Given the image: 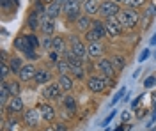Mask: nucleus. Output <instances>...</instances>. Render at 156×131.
Segmentation results:
<instances>
[{
    "instance_id": "nucleus-1",
    "label": "nucleus",
    "mask_w": 156,
    "mask_h": 131,
    "mask_svg": "<svg viewBox=\"0 0 156 131\" xmlns=\"http://www.w3.org/2000/svg\"><path fill=\"white\" fill-rule=\"evenodd\" d=\"M117 18L122 23L124 29H133L136 23H138V12H136V9L124 7V9H121V12L117 14Z\"/></svg>"
},
{
    "instance_id": "nucleus-2",
    "label": "nucleus",
    "mask_w": 156,
    "mask_h": 131,
    "mask_svg": "<svg viewBox=\"0 0 156 131\" xmlns=\"http://www.w3.org/2000/svg\"><path fill=\"white\" fill-rule=\"evenodd\" d=\"M110 78H107V76H103V74H94V76H89L87 78V89L90 92H94V94H98V92H103L107 87H110Z\"/></svg>"
},
{
    "instance_id": "nucleus-3",
    "label": "nucleus",
    "mask_w": 156,
    "mask_h": 131,
    "mask_svg": "<svg viewBox=\"0 0 156 131\" xmlns=\"http://www.w3.org/2000/svg\"><path fill=\"white\" fill-rule=\"evenodd\" d=\"M121 12V7H119V4H117L115 0H103L101 2V7H99V16L103 18V20H107V18H112V16H117Z\"/></svg>"
},
{
    "instance_id": "nucleus-4",
    "label": "nucleus",
    "mask_w": 156,
    "mask_h": 131,
    "mask_svg": "<svg viewBox=\"0 0 156 131\" xmlns=\"http://www.w3.org/2000/svg\"><path fill=\"white\" fill-rule=\"evenodd\" d=\"M62 14L68 18V21H76L82 16V4L76 0H69L62 9Z\"/></svg>"
},
{
    "instance_id": "nucleus-5",
    "label": "nucleus",
    "mask_w": 156,
    "mask_h": 131,
    "mask_svg": "<svg viewBox=\"0 0 156 131\" xmlns=\"http://www.w3.org/2000/svg\"><path fill=\"white\" fill-rule=\"evenodd\" d=\"M105 30H107V36L117 37V36H121L124 32V27H122V23L119 21L117 16H112V18H107L105 20Z\"/></svg>"
},
{
    "instance_id": "nucleus-6",
    "label": "nucleus",
    "mask_w": 156,
    "mask_h": 131,
    "mask_svg": "<svg viewBox=\"0 0 156 131\" xmlns=\"http://www.w3.org/2000/svg\"><path fill=\"white\" fill-rule=\"evenodd\" d=\"M69 41H71V51H73V53H76L80 59H83V60H85V59H87V55H89V50H87V46L83 44V41H80L76 36H71Z\"/></svg>"
},
{
    "instance_id": "nucleus-7",
    "label": "nucleus",
    "mask_w": 156,
    "mask_h": 131,
    "mask_svg": "<svg viewBox=\"0 0 156 131\" xmlns=\"http://www.w3.org/2000/svg\"><path fill=\"white\" fill-rule=\"evenodd\" d=\"M43 94H44V98L46 99H62V87H60V83H48V85H44V89H43Z\"/></svg>"
},
{
    "instance_id": "nucleus-8",
    "label": "nucleus",
    "mask_w": 156,
    "mask_h": 131,
    "mask_svg": "<svg viewBox=\"0 0 156 131\" xmlns=\"http://www.w3.org/2000/svg\"><path fill=\"white\" fill-rule=\"evenodd\" d=\"M98 69H99V73L103 76H107V78H112L117 73L115 67H114V64H112V59H107V57H103V59L98 60Z\"/></svg>"
},
{
    "instance_id": "nucleus-9",
    "label": "nucleus",
    "mask_w": 156,
    "mask_h": 131,
    "mask_svg": "<svg viewBox=\"0 0 156 131\" xmlns=\"http://www.w3.org/2000/svg\"><path fill=\"white\" fill-rule=\"evenodd\" d=\"M41 119H43V117H41V112H39L37 108H30V110H27L23 113V121H25V124H27L29 128H37Z\"/></svg>"
},
{
    "instance_id": "nucleus-10",
    "label": "nucleus",
    "mask_w": 156,
    "mask_h": 131,
    "mask_svg": "<svg viewBox=\"0 0 156 131\" xmlns=\"http://www.w3.org/2000/svg\"><path fill=\"white\" fill-rule=\"evenodd\" d=\"M37 110L41 112V117H43L46 122H51L53 119H55V108H53L51 105H48V103H39Z\"/></svg>"
},
{
    "instance_id": "nucleus-11",
    "label": "nucleus",
    "mask_w": 156,
    "mask_h": 131,
    "mask_svg": "<svg viewBox=\"0 0 156 131\" xmlns=\"http://www.w3.org/2000/svg\"><path fill=\"white\" fill-rule=\"evenodd\" d=\"M41 32L44 36H53V32H55V20H51L50 16L43 14L41 16Z\"/></svg>"
},
{
    "instance_id": "nucleus-12",
    "label": "nucleus",
    "mask_w": 156,
    "mask_h": 131,
    "mask_svg": "<svg viewBox=\"0 0 156 131\" xmlns=\"http://www.w3.org/2000/svg\"><path fill=\"white\" fill-rule=\"evenodd\" d=\"M14 48L20 50L21 53H29V51L36 50V48H32V44H30V41L27 36H18L16 39H14Z\"/></svg>"
},
{
    "instance_id": "nucleus-13",
    "label": "nucleus",
    "mask_w": 156,
    "mask_h": 131,
    "mask_svg": "<svg viewBox=\"0 0 156 131\" xmlns=\"http://www.w3.org/2000/svg\"><path fill=\"white\" fill-rule=\"evenodd\" d=\"M62 9H64V7L58 4L57 0H53V2L46 4V11H44V14H46V16H50L51 20H57L58 16L62 14Z\"/></svg>"
},
{
    "instance_id": "nucleus-14",
    "label": "nucleus",
    "mask_w": 156,
    "mask_h": 131,
    "mask_svg": "<svg viewBox=\"0 0 156 131\" xmlns=\"http://www.w3.org/2000/svg\"><path fill=\"white\" fill-rule=\"evenodd\" d=\"M36 73H37V69H36V67H34L32 64H25V66L21 67V71L18 73L20 81H29V80H34Z\"/></svg>"
},
{
    "instance_id": "nucleus-15",
    "label": "nucleus",
    "mask_w": 156,
    "mask_h": 131,
    "mask_svg": "<svg viewBox=\"0 0 156 131\" xmlns=\"http://www.w3.org/2000/svg\"><path fill=\"white\" fill-rule=\"evenodd\" d=\"M7 112L9 113H18V112L23 110V101H21V98L20 96H12L9 101H7Z\"/></svg>"
},
{
    "instance_id": "nucleus-16",
    "label": "nucleus",
    "mask_w": 156,
    "mask_h": 131,
    "mask_svg": "<svg viewBox=\"0 0 156 131\" xmlns=\"http://www.w3.org/2000/svg\"><path fill=\"white\" fill-rule=\"evenodd\" d=\"M34 81H36V85H46V83L51 81V73L48 69H37L36 76H34Z\"/></svg>"
},
{
    "instance_id": "nucleus-17",
    "label": "nucleus",
    "mask_w": 156,
    "mask_h": 131,
    "mask_svg": "<svg viewBox=\"0 0 156 131\" xmlns=\"http://www.w3.org/2000/svg\"><path fill=\"white\" fill-rule=\"evenodd\" d=\"M99 7H101V2L99 0H85L83 2V12L85 14H98L99 12Z\"/></svg>"
},
{
    "instance_id": "nucleus-18",
    "label": "nucleus",
    "mask_w": 156,
    "mask_h": 131,
    "mask_svg": "<svg viewBox=\"0 0 156 131\" xmlns=\"http://www.w3.org/2000/svg\"><path fill=\"white\" fill-rule=\"evenodd\" d=\"M43 14H44V12H43ZM43 14H39L36 9H34V11H32V12L29 14L27 25H29L32 30H39V29H41V16H43Z\"/></svg>"
},
{
    "instance_id": "nucleus-19",
    "label": "nucleus",
    "mask_w": 156,
    "mask_h": 131,
    "mask_svg": "<svg viewBox=\"0 0 156 131\" xmlns=\"http://www.w3.org/2000/svg\"><path fill=\"white\" fill-rule=\"evenodd\" d=\"M76 29L80 32H87V30H90V25H92V18L89 16V14H82L80 18H78L76 21Z\"/></svg>"
},
{
    "instance_id": "nucleus-20",
    "label": "nucleus",
    "mask_w": 156,
    "mask_h": 131,
    "mask_svg": "<svg viewBox=\"0 0 156 131\" xmlns=\"http://www.w3.org/2000/svg\"><path fill=\"white\" fill-rule=\"evenodd\" d=\"M87 50H89V57H92V59H98V57H101V55H103V44H101L99 41L89 43Z\"/></svg>"
},
{
    "instance_id": "nucleus-21",
    "label": "nucleus",
    "mask_w": 156,
    "mask_h": 131,
    "mask_svg": "<svg viewBox=\"0 0 156 131\" xmlns=\"http://www.w3.org/2000/svg\"><path fill=\"white\" fill-rule=\"evenodd\" d=\"M58 83H60V87H62V91L64 92H71L73 91V87H75V85H73L75 81H73V78H71L69 74H60Z\"/></svg>"
},
{
    "instance_id": "nucleus-22",
    "label": "nucleus",
    "mask_w": 156,
    "mask_h": 131,
    "mask_svg": "<svg viewBox=\"0 0 156 131\" xmlns=\"http://www.w3.org/2000/svg\"><path fill=\"white\" fill-rule=\"evenodd\" d=\"M4 129H7V131H21V124H20V121L11 113V117L5 121V124H4Z\"/></svg>"
},
{
    "instance_id": "nucleus-23",
    "label": "nucleus",
    "mask_w": 156,
    "mask_h": 131,
    "mask_svg": "<svg viewBox=\"0 0 156 131\" xmlns=\"http://www.w3.org/2000/svg\"><path fill=\"white\" fill-rule=\"evenodd\" d=\"M9 99H11V94H9V89H7V81L2 80V83H0V103H2V106H5Z\"/></svg>"
},
{
    "instance_id": "nucleus-24",
    "label": "nucleus",
    "mask_w": 156,
    "mask_h": 131,
    "mask_svg": "<svg viewBox=\"0 0 156 131\" xmlns=\"http://www.w3.org/2000/svg\"><path fill=\"white\" fill-rule=\"evenodd\" d=\"M90 30H94L98 36H99V37H103V36L107 34V30H105V21H101V20H92Z\"/></svg>"
},
{
    "instance_id": "nucleus-25",
    "label": "nucleus",
    "mask_w": 156,
    "mask_h": 131,
    "mask_svg": "<svg viewBox=\"0 0 156 131\" xmlns=\"http://www.w3.org/2000/svg\"><path fill=\"white\" fill-rule=\"evenodd\" d=\"M62 105H64V108L69 110V112L76 110V99H75L71 94H68V96H64V98H62Z\"/></svg>"
},
{
    "instance_id": "nucleus-26",
    "label": "nucleus",
    "mask_w": 156,
    "mask_h": 131,
    "mask_svg": "<svg viewBox=\"0 0 156 131\" xmlns=\"http://www.w3.org/2000/svg\"><path fill=\"white\" fill-rule=\"evenodd\" d=\"M51 50H55V51L64 50V37H60V36L51 37Z\"/></svg>"
},
{
    "instance_id": "nucleus-27",
    "label": "nucleus",
    "mask_w": 156,
    "mask_h": 131,
    "mask_svg": "<svg viewBox=\"0 0 156 131\" xmlns=\"http://www.w3.org/2000/svg\"><path fill=\"white\" fill-rule=\"evenodd\" d=\"M7 89H9V94L12 98V96H20L21 85H20V81H7Z\"/></svg>"
},
{
    "instance_id": "nucleus-28",
    "label": "nucleus",
    "mask_w": 156,
    "mask_h": 131,
    "mask_svg": "<svg viewBox=\"0 0 156 131\" xmlns=\"http://www.w3.org/2000/svg\"><path fill=\"white\" fill-rule=\"evenodd\" d=\"M9 66H11V71L16 73V74H18L20 71H21V67H23V64H21V60H20V57H12V59L9 60Z\"/></svg>"
},
{
    "instance_id": "nucleus-29",
    "label": "nucleus",
    "mask_w": 156,
    "mask_h": 131,
    "mask_svg": "<svg viewBox=\"0 0 156 131\" xmlns=\"http://www.w3.org/2000/svg\"><path fill=\"white\" fill-rule=\"evenodd\" d=\"M124 57L122 55H114L112 57V64H114V67H115V71H122V67H124Z\"/></svg>"
},
{
    "instance_id": "nucleus-30",
    "label": "nucleus",
    "mask_w": 156,
    "mask_h": 131,
    "mask_svg": "<svg viewBox=\"0 0 156 131\" xmlns=\"http://www.w3.org/2000/svg\"><path fill=\"white\" fill-rule=\"evenodd\" d=\"M126 7H131V9H140L147 4V0H124Z\"/></svg>"
},
{
    "instance_id": "nucleus-31",
    "label": "nucleus",
    "mask_w": 156,
    "mask_h": 131,
    "mask_svg": "<svg viewBox=\"0 0 156 131\" xmlns=\"http://www.w3.org/2000/svg\"><path fill=\"white\" fill-rule=\"evenodd\" d=\"M57 71L58 74H68V71H71V66H69V62L64 59V60H60L57 64Z\"/></svg>"
},
{
    "instance_id": "nucleus-32",
    "label": "nucleus",
    "mask_w": 156,
    "mask_h": 131,
    "mask_svg": "<svg viewBox=\"0 0 156 131\" xmlns=\"http://www.w3.org/2000/svg\"><path fill=\"white\" fill-rule=\"evenodd\" d=\"M71 73H73V76H75L76 80H83V78H85V69H83V66H80V67H71Z\"/></svg>"
},
{
    "instance_id": "nucleus-33",
    "label": "nucleus",
    "mask_w": 156,
    "mask_h": 131,
    "mask_svg": "<svg viewBox=\"0 0 156 131\" xmlns=\"http://www.w3.org/2000/svg\"><path fill=\"white\" fill-rule=\"evenodd\" d=\"M9 73H12V71H11V66L7 62H2V67H0V76H2V80H5Z\"/></svg>"
},
{
    "instance_id": "nucleus-34",
    "label": "nucleus",
    "mask_w": 156,
    "mask_h": 131,
    "mask_svg": "<svg viewBox=\"0 0 156 131\" xmlns=\"http://www.w3.org/2000/svg\"><path fill=\"white\" fill-rule=\"evenodd\" d=\"M99 39H101V37H99L94 30H87L85 32V41H87V43H94V41H99Z\"/></svg>"
},
{
    "instance_id": "nucleus-35",
    "label": "nucleus",
    "mask_w": 156,
    "mask_h": 131,
    "mask_svg": "<svg viewBox=\"0 0 156 131\" xmlns=\"http://www.w3.org/2000/svg\"><path fill=\"white\" fill-rule=\"evenodd\" d=\"M50 60L53 62V64H55V66H57L58 62H60V51H55V50H50Z\"/></svg>"
},
{
    "instance_id": "nucleus-36",
    "label": "nucleus",
    "mask_w": 156,
    "mask_h": 131,
    "mask_svg": "<svg viewBox=\"0 0 156 131\" xmlns=\"http://www.w3.org/2000/svg\"><path fill=\"white\" fill-rule=\"evenodd\" d=\"M144 16H146V18H153V16H156V5L154 4H149V5H147Z\"/></svg>"
},
{
    "instance_id": "nucleus-37",
    "label": "nucleus",
    "mask_w": 156,
    "mask_h": 131,
    "mask_svg": "<svg viewBox=\"0 0 156 131\" xmlns=\"http://www.w3.org/2000/svg\"><path fill=\"white\" fill-rule=\"evenodd\" d=\"M124 94H126V89H121V91L114 96V99H112V103H110V106H112V105H115V103H119V101H121V98H122Z\"/></svg>"
},
{
    "instance_id": "nucleus-38",
    "label": "nucleus",
    "mask_w": 156,
    "mask_h": 131,
    "mask_svg": "<svg viewBox=\"0 0 156 131\" xmlns=\"http://www.w3.org/2000/svg\"><path fill=\"white\" fill-rule=\"evenodd\" d=\"M154 85H156V78L154 76H149V78L144 81V87H146V89H151V87H154Z\"/></svg>"
},
{
    "instance_id": "nucleus-39",
    "label": "nucleus",
    "mask_w": 156,
    "mask_h": 131,
    "mask_svg": "<svg viewBox=\"0 0 156 131\" xmlns=\"http://www.w3.org/2000/svg\"><path fill=\"white\" fill-rule=\"evenodd\" d=\"M27 37H29L30 44H32V48H37V46H39V39H37V37H36V36H34V34H29V36H27Z\"/></svg>"
},
{
    "instance_id": "nucleus-40",
    "label": "nucleus",
    "mask_w": 156,
    "mask_h": 131,
    "mask_svg": "<svg viewBox=\"0 0 156 131\" xmlns=\"http://www.w3.org/2000/svg\"><path fill=\"white\" fill-rule=\"evenodd\" d=\"M147 57H149V50H144V51H142V55L138 57V62H144Z\"/></svg>"
},
{
    "instance_id": "nucleus-41",
    "label": "nucleus",
    "mask_w": 156,
    "mask_h": 131,
    "mask_svg": "<svg viewBox=\"0 0 156 131\" xmlns=\"http://www.w3.org/2000/svg\"><path fill=\"white\" fill-rule=\"evenodd\" d=\"M114 117H115V112L112 110V113H110V115H108L107 119H105V121H103V126H107V124H108V122H110V121H112V119H114Z\"/></svg>"
},
{
    "instance_id": "nucleus-42",
    "label": "nucleus",
    "mask_w": 156,
    "mask_h": 131,
    "mask_svg": "<svg viewBox=\"0 0 156 131\" xmlns=\"http://www.w3.org/2000/svg\"><path fill=\"white\" fill-rule=\"evenodd\" d=\"M53 128H55V131H68V128H66V124H55Z\"/></svg>"
},
{
    "instance_id": "nucleus-43",
    "label": "nucleus",
    "mask_w": 156,
    "mask_h": 131,
    "mask_svg": "<svg viewBox=\"0 0 156 131\" xmlns=\"http://www.w3.org/2000/svg\"><path fill=\"white\" fill-rule=\"evenodd\" d=\"M2 62H7V51L2 50Z\"/></svg>"
},
{
    "instance_id": "nucleus-44",
    "label": "nucleus",
    "mask_w": 156,
    "mask_h": 131,
    "mask_svg": "<svg viewBox=\"0 0 156 131\" xmlns=\"http://www.w3.org/2000/svg\"><path fill=\"white\" fill-rule=\"evenodd\" d=\"M140 99H142V96H138V98H136V99L133 101V103H131V106H133V108H135L136 105H138V101H140Z\"/></svg>"
},
{
    "instance_id": "nucleus-45",
    "label": "nucleus",
    "mask_w": 156,
    "mask_h": 131,
    "mask_svg": "<svg viewBox=\"0 0 156 131\" xmlns=\"http://www.w3.org/2000/svg\"><path fill=\"white\" fill-rule=\"evenodd\" d=\"M122 121H129V113H128V112L122 113Z\"/></svg>"
},
{
    "instance_id": "nucleus-46",
    "label": "nucleus",
    "mask_w": 156,
    "mask_h": 131,
    "mask_svg": "<svg viewBox=\"0 0 156 131\" xmlns=\"http://www.w3.org/2000/svg\"><path fill=\"white\" fill-rule=\"evenodd\" d=\"M7 5H9V0H2V7L7 9Z\"/></svg>"
},
{
    "instance_id": "nucleus-47",
    "label": "nucleus",
    "mask_w": 156,
    "mask_h": 131,
    "mask_svg": "<svg viewBox=\"0 0 156 131\" xmlns=\"http://www.w3.org/2000/svg\"><path fill=\"white\" fill-rule=\"evenodd\" d=\"M58 4H60V5H62V7H64V5H66V4H68L69 0H57Z\"/></svg>"
},
{
    "instance_id": "nucleus-48",
    "label": "nucleus",
    "mask_w": 156,
    "mask_h": 131,
    "mask_svg": "<svg viewBox=\"0 0 156 131\" xmlns=\"http://www.w3.org/2000/svg\"><path fill=\"white\" fill-rule=\"evenodd\" d=\"M151 44H156V34L153 36V39H151Z\"/></svg>"
},
{
    "instance_id": "nucleus-49",
    "label": "nucleus",
    "mask_w": 156,
    "mask_h": 131,
    "mask_svg": "<svg viewBox=\"0 0 156 131\" xmlns=\"http://www.w3.org/2000/svg\"><path fill=\"white\" fill-rule=\"evenodd\" d=\"M44 131H55V128H53V126H48V128H46Z\"/></svg>"
},
{
    "instance_id": "nucleus-50",
    "label": "nucleus",
    "mask_w": 156,
    "mask_h": 131,
    "mask_svg": "<svg viewBox=\"0 0 156 131\" xmlns=\"http://www.w3.org/2000/svg\"><path fill=\"white\" fill-rule=\"evenodd\" d=\"M156 121V108H154V113H153V121H151V122H154Z\"/></svg>"
},
{
    "instance_id": "nucleus-51",
    "label": "nucleus",
    "mask_w": 156,
    "mask_h": 131,
    "mask_svg": "<svg viewBox=\"0 0 156 131\" xmlns=\"http://www.w3.org/2000/svg\"><path fill=\"white\" fill-rule=\"evenodd\" d=\"M43 2H44V4H50V2H53V0H43Z\"/></svg>"
},
{
    "instance_id": "nucleus-52",
    "label": "nucleus",
    "mask_w": 156,
    "mask_h": 131,
    "mask_svg": "<svg viewBox=\"0 0 156 131\" xmlns=\"http://www.w3.org/2000/svg\"><path fill=\"white\" fill-rule=\"evenodd\" d=\"M76 2H80V4H83V2H85V0H76Z\"/></svg>"
},
{
    "instance_id": "nucleus-53",
    "label": "nucleus",
    "mask_w": 156,
    "mask_h": 131,
    "mask_svg": "<svg viewBox=\"0 0 156 131\" xmlns=\"http://www.w3.org/2000/svg\"><path fill=\"white\" fill-rule=\"evenodd\" d=\"M115 2H117V4H119V2H124V0H115Z\"/></svg>"
},
{
    "instance_id": "nucleus-54",
    "label": "nucleus",
    "mask_w": 156,
    "mask_h": 131,
    "mask_svg": "<svg viewBox=\"0 0 156 131\" xmlns=\"http://www.w3.org/2000/svg\"><path fill=\"white\" fill-rule=\"evenodd\" d=\"M151 131H156V129H151Z\"/></svg>"
}]
</instances>
